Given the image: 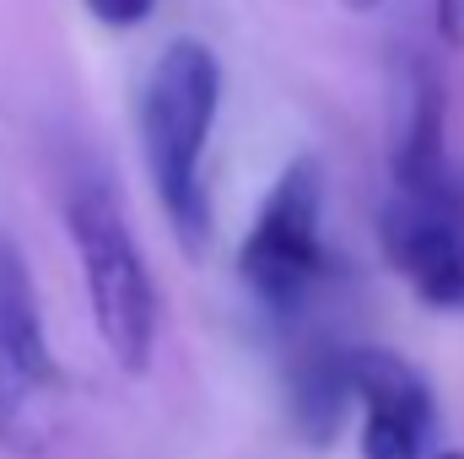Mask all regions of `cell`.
<instances>
[{"label":"cell","instance_id":"6da1fadb","mask_svg":"<svg viewBox=\"0 0 464 459\" xmlns=\"http://www.w3.org/2000/svg\"><path fill=\"white\" fill-rule=\"evenodd\" d=\"M217 109H222V60H217V49L200 44V38H173L157 54L151 82L140 93V146H146L157 200H162L168 222H173L179 243L189 254H200L206 238H211L206 146H211V130H217Z\"/></svg>","mask_w":464,"mask_h":459},{"label":"cell","instance_id":"7a4b0ae2","mask_svg":"<svg viewBox=\"0 0 464 459\" xmlns=\"http://www.w3.org/2000/svg\"><path fill=\"white\" fill-rule=\"evenodd\" d=\"M65 222H71L76 259H82L92 325L109 346V356L124 373H146L157 351V330H162V303H157V281L135 249V232L119 211L114 190L103 179L71 184Z\"/></svg>","mask_w":464,"mask_h":459},{"label":"cell","instance_id":"3957f363","mask_svg":"<svg viewBox=\"0 0 464 459\" xmlns=\"http://www.w3.org/2000/svg\"><path fill=\"white\" fill-rule=\"evenodd\" d=\"M335 259L324 243V173L314 157H292L259 200V217L237 249V276L265 314L297 319L330 281Z\"/></svg>","mask_w":464,"mask_h":459},{"label":"cell","instance_id":"277c9868","mask_svg":"<svg viewBox=\"0 0 464 459\" xmlns=\"http://www.w3.org/2000/svg\"><path fill=\"white\" fill-rule=\"evenodd\" d=\"M65 378L44 336L38 292L16 243L0 238V449L38 459L60 438Z\"/></svg>","mask_w":464,"mask_h":459},{"label":"cell","instance_id":"5b68a950","mask_svg":"<svg viewBox=\"0 0 464 459\" xmlns=\"http://www.w3.org/2000/svg\"><path fill=\"white\" fill-rule=\"evenodd\" d=\"M362 405V459H421L432 444V389L427 378L383 346H356L351 362Z\"/></svg>","mask_w":464,"mask_h":459},{"label":"cell","instance_id":"8992f818","mask_svg":"<svg viewBox=\"0 0 464 459\" xmlns=\"http://www.w3.org/2000/svg\"><path fill=\"white\" fill-rule=\"evenodd\" d=\"M378 238L421 303L464 314V206H416L389 195Z\"/></svg>","mask_w":464,"mask_h":459},{"label":"cell","instance_id":"52a82bcc","mask_svg":"<svg viewBox=\"0 0 464 459\" xmlns=\"http://www.w3.org/2000/svg\"><path fill=\"white\" fill-rule=\"evenodd\" d=\"M356 346L346 341H314L286 378V405H292V427L303 433L308 449H330L335 433L346 427L351 405H356V378H351Z\"/></svg>","mask_w":464,"mask_h":459},{"label":"cell","instance_id":"ba28073f","mask_svg":"<svg viewBox=\"0 0 464 459\" xmlns=\"http://www.w3.org/2000/svg\"><path fill=\"white\" fill-rule=\"evenodd\" d=\"M87 11L103 22V27H140L151 11H157V0H87Z\"/></svg>","mask_w":464,"mask_h":459},{"label":"cell","instance_id":"9c48e42d","mask_svg":"<svg viewBox=\"0 0 464 459\" xmlns=\"http://www.w3.org/2000/svg\"><path fill=\"white\" fill-rule=\"evenodd\" d=\"M432 22L449 49H464V0H432Z\"/></svg>","mask_w":464,"mask_h":459},{"label":"cell","instance_id":"30bf717a","mask_svg":"<svg viewBox=\"0 0 464 459\" xmlns=\"http://www.w3.org/2000/svg\"><path fill=\"white\" fill-rule=\"evenodd\" d=\"M341 5H346V11H378L383 0H341Z\"/></svg>","mask_w":464,"mask_h":459},{"label":"cell","instance_id":"8fae6325","mask_svg":"<svg viewBox=\"0 0 464 459\" xmlns=\"http://www.w3.org/2000/svg\"><path fill=\"white\" fill-rule=\"evenodd\" d=\"M432 459H464V454H459V449H449V454H432Z\"/></svg>","mask_w":464,"mask_h":459}]
</instances>
